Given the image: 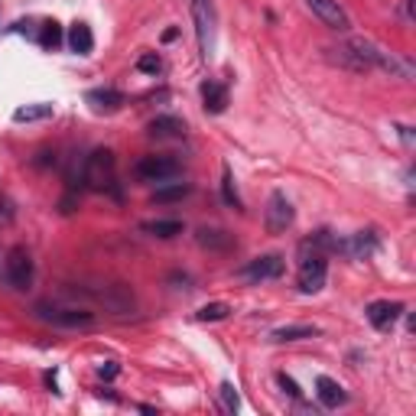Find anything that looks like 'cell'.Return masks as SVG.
<instances>
[{
  "instance_id": "cell-1",
  "label": "cell",
  "mask_w": 416,
  "mask_h": 416,
  "mask_svg": "<svg viewBox=\"0 0 416 416\" xmlns=\"http://www.w3.org/2000/svg\"><path fill=\"white\" fill-rule=\"evenodd\" d=\"M118 156L111 150H91L85 156V166H82V186H88L91 192H111L114 199H120V189H118Z\"/></svg>"
},
{
  "instance_id": "cell-2",
  "label": "cell",
  "mask_w": 416,
  "mask_h": 416,
  "mask_svg": "<svg viewBox=\"0 0 416 416\" xmlns=\"http://www.w3.org/2000/svg\"><path fill=\"white\" fill-rule=\"evenodd\" d=\"M325 277H329V254H322L306 241L299 247V293H319L325 287Z\"/></svg>"
},
{
  "instance_id": "cell-3",
  "label": "cell",
  "mask_w": 416,
  "mask_h": 416,
  "mask_svg": "<svg viewBox=\"0 0 416 416\" xmlns=\"http://www.w3.org/2000/svg\"><path fill=\"white\" fill-rule=\"evenodd\" d=\"M36 319L59 325V329H91L95 325V312L75 309V306H55V302H36L33 306Z\"/></svg>"
},
{
  "instance_id": "cell-4",
  "label": "cell",
  "mask_w": 416,
  "mask_h": 416,
  "mask_svg": "<svg viewBox=\"0 0 416 416\" xmlns=\"http://www.w3.org/2000/svg\"><path fill=\"white\" fill-rule=\"evenodd\" d=\"M189 10H192L199 53H202V59H212V53H215V23H218L215 0H189Z\"/></svg>"
},
{
  "instance_id": "cell-5",
  "label": "cell",
  "mask_w": 416,
  "mask_h": 416,
  "mask_svg": "<svg viewBox=\"0 0 416 416\" xmlns=\"http://www.w3.org/2000/svg\"><path fill=\"white\" fill-rule=\"evenodd\" d=\"M33 277H36V264H33L30 251H26L23 244L10 247V251H7V260H3V280H7V287L30 289Z\"/></svg>"
},
{
  "instance_id": "cell-6",
  "label": "cell",
  "mask_w": 416,
  "mask_h": 416,
  "mask_svg": "<svg viewBox=\"0 0 416 416\" xmlns=\"http://www.w3.org/2000/svg\"><path fill=\"white\" fill-rule=\"evenodd\" d=\"M88 296L95 299L98 306H105L111 316H127L137 309V299L124 283H105V287H88Z\"/></svg>"
},
{
  "instance_id": "cell-7",
  "label": "cell",
  "mask_w": 416,
  "mask_h": 416,
  "mask_svg": "<svg viewBox=\"0 0 416 416\" xmlns=\"http://www.w3.org/2000/svg\"><path fill=\"white\" fill-rule=\"evenodd\" d=\"M182 172V163L176 156H156V153H150V156H140L137 166H134V176L143 182H170L176 179Z\"/></svg>"
},
{
  "instance_id": "cell-8",
  "label": "cell",
  "mask_w": 416,
  "mask_h": 416,
  "mask_svg": "<svg viewBox=\"0 0 416 416\" xmlns=\"http://www.w3.org/2000/svg\"><path fill=\"white\" fill-rule=\"evenodd\" d=\"M287 270V260L280 254H264V257H254L247 260L244 267L237 270V277L247 280V283H267V280H280Z\"/></svg>"
},
{
  "instance_id": "cell-9",
  "label": "cell",
  "mask_w": 416,
  "mask_h": 416,
  "mask_svg": "<svg viewBox=\"0 0 416 416\" xmlns=\"http://www.w3.org/2000/svg\"><path fill=\"white\" fill-rule=\"evenodd\" d=\"M296 221V212H293V202H289L283 192H273L267 199V208H264V224H267L270 235H287Z\"/></svg>"
},
{
  "instance_id": "cell-10",
  "label": "cell",
  "mask_w": 416,
  "mask_h": 416,
  "mask_svg": "<svg viewBox=\"0 0 416 416\" xmlns=\"http://www.w3.org/2000/svg\"><path fill=\"white\" fill-rule=\"evenodd\" d=\"M404 312H406L404 302H397V299H377V302H371V306L364 309V316H368V322H371L377 332H387Z\"/></svg>"
},
{
  "instance_id": "cell-11",
  "label": "cell",
  "mask_w": 416,
  "mask_h": 416,
  "mask_svg": "<svg viewBox=\"0 0 416 416\" xmlns=\"http://www.w3.org/2000/svg\"><path fill=\"white\" fill-rule=\"evenodd\" d=\"M306 7H309L329 30H338V33L352 30V20H348V13L338 7V0H306Z\"/></svg>"
},
{
  "instance_id": "cell-12",
  "label": "cell",
  "mask_w": 416,
  "mask_h": 416,
  "mask_svg": "<svg viewBox=\"0 0 416 416\" xmlns=\"http://www.w3.org/2000/svg\"><path fill=\"white\" fill-rule=\"evenodd\" d=\"M377 251V237L374 231H358L352 237H338V247H335V254H345L352 257V260H364V257H371Z\"/></svg>"
},
{
  "instance_id": "cell-13",
  "label": "cell",
  "mask_w": 416,
  "mask_h": 416,
  "mask_svg": "<svg viewBox=\"0 0 416 416\" xmlns=\"http://www.w3.org/2000/svg\"><path fill=\"white\" fill-rule=\"evenodd\" d=\"M316 397H319V404L325 406V410H338L342 404H348L345 387L338 384V381L325 377V374H319V377H316Z\"/></svg>"
},
{
  "instance_id": "cell-14",
  "label": "cell",
  "mask_w": 416,
  "mask_h": 416,
  "mask_svg": "<svg viewBox=\"0 0 416 416\" xmlns=\"http://www.w3.org/2000/svg\"><path fill=\"white\" fill-rule=\"evenodd\" d=\"M85 101L95 107L98 114H114V111H120V107L127 105V98L120 95V91H114V88H91L85 95Z\"/></svg>"
},
{
  "instance_id": "cell-15",
  "label": "cell",
  "mask_w": 416,
  "mask_h": 416,
  "mask_svg": "<svg viewBox=\"0 0 416 416\" xmlns=\"http://www.w3.org/2000/svg\"><path fill=\"white\" fill-rule=\"evenodd\" d=\"M195 241H199V247L215 251V254H228V251H235V235H228L224 228H199Z\"/></svg>"
},
{
  "instance_id": "cell-16",
  "label": "cell",
  "mask_w": 416,
  "mask_h": 416,
  "mask_svg": "<svg viewBox=\"0 0 416 416\" xmlns=\"http://www.w3.org/2000/svg\"><path fill=\"white\" fill-rule=\"evenodd\" d=\"M150 137L156 140H182L186 137V120L172 118V114H163V118H153L150 120Z\"/></svg>"
},
{
  "instance_id": "cell-17",
  "label": "cell",
  "mask_w": 416,
  "mask_h": 416,
  "mask_svg": "<svg viewBox=\"0 0 416 416\" xmlns=\"http://www.w3.org/2000/svg\"><path fill=\"white\" fill-rule=\"evenodd\" d=\"M65 39H69V49L78 55H91V49H95V33H91L88 23H72Z\"/></svg>"
},
{
  "instance_id": "cell-18",
  "label": "cell",
  "mask_w": 416,
  "mask_h": 416,
  "mask_svg": "<svg viewBox=\"0 0 416 416\" xmlns=\"http://www.w3.org/2000/svg\"><path fill=\"white\" fill-rule=\"evenodd\" d=\"M202 101H205V111L208 114H221L224 107H228V88L221 82H202Z\"/></svg>"
},
{
  "instance_id": "cell-19",
  "label": "cell",
  "mask_w": 416,
  "mask_h": 416,
  "mask_svg": "<svg viewBox=\"0 0 416 416\" xmlns=\"http://www.w3.org/2000/svg\"><path fill=\"white\" fill-rule=\"evenodd\" d=\"M316 335H319L316 325H283L270 332V342H299V338H316Z\"/></svg>"
},
{
  "instance_id": "cell-20",
  "label": "cell",
  "mask_w": 416,
  "mask_h": 416,
  "mask_svg": "<svg viewBox=\"0 0 416 416\" xmlns=\"http://www.w3.org/2000/svg\"><path fill=\"white\" fill-rule=\"evenodd\" d=\"M140 231H147L153 237H176L182 235V221H176V218H156V221H143Z\"/></svg>"
},
{
  "instance_id": "cell-21",
  "label": "cell",
  "mask_w": 416,
  "mask_h": 416,
  "mask_svg": "<svg viewBox=\"0 0 416 416\" xmlns=\"http://www.w3.org/2000/svg\"><path fill=\"white\" fill-rule=\"evenodd\" d=\"M46 118H53V105H26L13 111L17 124H33V120H46Z\"/></svg>"
},
{
  "instance_id": "cell-22",
  "label": "cell",
  "mask_w": 416,
  "mask_h": 416,
  "mask_svg": "<svg viewBox=\"0 0 416 416\" xmlns=\"http://www.w3.org/2000/svg\"><path fill=\"white\" fill-rule=\"evenodd\" d=\"M192 192V186L189 182H172V186H163V189H156L153 192V202H182L186 195Z\"/></svg>"
},
{
  "instance_id": "cell-23",
  "label": "cell",
  "mask_w": 416,
  "mask_h": 416,
  "mask_svg": "<svg viewBox=\"0 0 416 416\" xmlns=\"http://www.w3.org/2000/svg\"><path fill=\"white\" fill-rule=\"evenodd\" d=\"M36 39H39V46H43V49H59V46H62V39H65V33H62V26H59L55 20H49V23H43V26H39V36H36Z\"/></svg>"
},
{
  "instance_id": "cell-24",
  "label": "cell",
  "mask_w": 416,
  "mask_h": 416,
  "mask_svg": "<svg viewBox=\"0 0 416 416\" xmlns=\"http://www.w3.org/2000/svg\"><path fill=\"white\" fill-rule=\"evenodd\" d=\"M231 316V306L228 302H205L202 309L195 312V319L199 322H221Z\"/></svg>"
},
{
  "instance_id": "cell-25",
  "label": "cell",
  "mask_w": 416,
  "mask_h": 416,
  "mask_svg": "<svg viewBox=\"0 0 416 416\" xmlns=\"http://www.w3.org/2000/svg\"><path fill=\"white\" fill-rule=\"evenodd\" d=\"M221 199L231 208H241V195H237V189H235V176H231V166H224V172H221Z\"/></svg>"
},
{
  "instance_id": "cell-26",
  "label": "cell",
  "mask_w": 416,
  "mask_h": 416,
  "mask_svg": "<svg viewBox=\"0 0 416 416\" xmlns=\"http://www.w3.org/2000/svg\"><path fill=\"white\" fill-rule=\"evenodd\" d=\"M218 397H221L224 413H237V406H241V397H237V390H235V384H231V381H224V384L218 387Z\"/></svg>"
},
{
  "instance_id": "cell-27",
  "label": "cell",
  "mask_w": 416,
  "mask_h": 416,
  "mask_svg": "<svg viewBox=\"0 0 416 416\" xmlns=\"http://www.w3.org/2000/svg\"><path fill=\"white\" fill-rule=\"evenodd\" d=\"M137 69H140V72H147V75H156L163 69V62H160V55H156V53H143L137 59Z\"/></svg>"
},
{
  "instance_id": "cell-28",
  "label": "cell",
  "mask_w": 416,
  "mask_h": 416,
  "mask_svg": "<svg viewBox=\"0 0 416 416\" xmlns=\"http://www.w3.org/2000/svg\"><path fill=\"white\" fill-rule=\"evenodd\" d=\"M277 384L283 387V390H287L293 400H302V390H299V384L293 381V377H289V374H277Z\"/></svg>"
},
{
  "instance_id": "cell-29",
  "label": "cell",
  "mask_w": 416,
  "mask_h": 416,
  "mask_svg": "<svg viewBox=\"0 0 416 416\" xmlns=\"http://www.w3.org/2000/svg\"><path fill=\"white\" fill-rule=\"evenodd\" d=\"M118 374H120V364L118 361H105L101 368H98V377H101V381H114Z\"/></svg>"
},
{
  "instance_id": "cell-30",
  "label": "cell",
  "mask_w": 416,
  "mask_h": 416,
  "mask_svg": "<svg viewBox=\"0 0 416 416\" xmlns=\"http://www.w3.org/2000/svg\"><path fill=\"white\" fill-rule=\"evenodd\" d=\"M10 208H7V205H0V221H10Z\"/></svg>"
}]
</instances>
